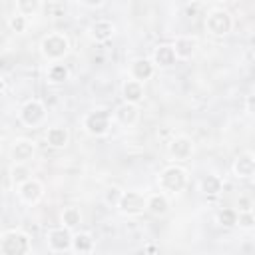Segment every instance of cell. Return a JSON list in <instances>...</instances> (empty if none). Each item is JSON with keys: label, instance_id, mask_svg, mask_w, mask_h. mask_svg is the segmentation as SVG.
<instances>
[{"label": "cell", "instance_id": "1", "mask_svg": "<svg viewBox=\"0 0 255 255\" xmlns=\"http://www.w3.org/2000/svg\"><path fill=\"white\" fill-rule=\"evenodd\" d=\"M68 52H70V40L62 32H50L40 42V54L52 64L66 58Z\"/></svg>", "mask_w": 255, "mask_h": 255}, {"label": "cell", "instance_id": "2", "mask_svg": "<svg viewBox=\"0 0 255 255\" xmlns=\"http://www.w3.org/2000/svg\"><path fill=\"white\" fill-rule=\"evenodd\" d=\"M32 239L20 229H10L0 237V255H30Z\"/></svg>", "mask_w": 255, "mask_h": 255}, {"label": "cell", "instance_id": "3", "mask_svg": "<svg viewBox=\"0 0 255 255\" xmlns=\"http://www.w3.org/2000/svg\"><path fill=\"white\" fill-rule=\"evenodd\" d=\"M112 122H114V118H112V112H110V110H106V108H96V110H92V112H88V114L84 116L82 128H84L86 133H90V135H94V137H102V135H106V133L110 131Z\"/></svg>", "mask_w": 255, "mask_h": 255}, {"label": "cell", "instance_id": "4", "mask_svg": "<svg viewBox=\"0 0 255 255\" xmlns=\"http://www.w3.org/2000/svg\"><path fill=\"white\" fill-rule=\"evenodd\" d=\"M205 30L211 36H215V38L227 36L233 30V16H231V12L221 8V6L211 8L207 12V16H205Z\"/></svg>", "mask_w": 255, "mask_h": 255}, {"label": "cell", "instance_id": "5", "mask_svg": "<svg viewBox=\"0 0 255 255\" xmlns=\"http://www.w3.org/2000/svg\"><path fill=\"white\" fill-rule=\"evenodd\" d=\"M157 183L161 187V191H167V193H181L187 185V171L179 165H167L161 169L159 177H157Z\"/></svg>", "mask_w": 255, "mask_h": 255}, {"label": "cell", "instance_id": "6", "mask_svg": "<svg viewBox=\"0 0 255 255\" xmlns=\"http://www.w3.org/2000/svg\"><path fill=\"white\" fill-rule=\"evenodd\" d=\"M145 203H147L145 193H141L137 189H128V191H122V197L118 201V209L122 215L135 217V215H141L145 211Z\"/></svg>", "mask_w": 255, "mask_h": 255}, {"label": "cell", "instance_id": "7", "mask_svg": "<svg viewBox=\"0 0 255 255\" xmlns=\"http://www.w3.org/2000/svg\"><path fill=\"white\" fill-rule=\"evenodd\" d=\"M44 120H46V106H44L40 100L32 98V100H28V102L22 104V108H20V122H22L24 126L36 128V126H40Z\"/></svg>", "mask_w": 255, "mask_h": 255}, {"label": "cell", "instance_id": "8", "mask_svg": "<svg viewBox=\"0 0 255 255\" xmlns=\"http://www.w3.org/2000/svg\"><path fill=\"white\" fill-rule=\"evenodd\" d=\"M36 155V141L30 137H18L12 141L10 145V159L12 163H22L26 165L28 161H32Z\"/></svg>", "mask_w": 255, "mask_h": 255}, {"label": "cell", "instance_id": "9", "mask_svg": "<svg viewBox=\"0 0 255 255\" xmlns=\"http://www.w3.org/2000/svg\"><path fill=\"white\" fill-rule=\"evenodd\" d=\"M195 151V143L189 135H175L167 143V153L175 161H187Z\"/></svg>", "mask_w": 255, "mask_h": 255}, {"label": "cell", "instance_id": "10", "mask_svg": "<svg viewBox=\"0 0 255 255\" xmlns=\"http://www.w3.org/2000/svg\"><path fill=\"white\" fill-rule=\"evenodd\" d=\"M72 231L66 229V227H54L48 231L46 239H48V247L54 251V253H66L72 249Z\"/></svg>", "mask_w": 255, "mask_h": 255}, {"label": "cell", "instance_id": "11", "mask_svg": "<svg viewBox=\"0 0 255 255\" xmlns=\"http://www.w3.org/2000/svg\"><path fill=\"white\" fill-rule=\"evenodd\" d=\"M16 193H18L20 201H24L28 205H34L44 197V185H42V181L38 177H30L20 187H16Z\"/></svg>", "mask_w": 255, "mask_h": 255}, {"label": "cell", "instance_id": "12", "mask_svg": "<svg viewBox=\"0 0 255 255\" xmlns=\"http://www.w3.org/2000/svg\"><path fill=\"white\" fill-rule=\"evenodd\" d=\"M231 171L237 179H251L255 175V155L251 151H243L233 159Z\"/></svg>", "mask_w": 255, "mask_h": 255}, {"label": "cell", "instance_id": "13", "mask_svg": "<svg viewBox=\"0 0 255 255\" xmlns=\"http://www.w3.org/2000/svg\"><path fill=\"white\" fill-rule=\"evenodd\" d=\"M155 74V66L151 62V58H135L129 64V78L135 82H145Z\"/></svg>", "mask_w": 255, "mask_h": 255}, {"label": "cell", "instance_id": "14", "mask_svg": "<svg viewBox=\"0 0 255 255\" xmlns=\"http://www.w3.org/2000/svg\"><path fill=\"white\" fill-rule=\"evenodd\" d=\"M88 34H90V38H92L94 42H108V40L114 38V34H116V26H114L112 20L102 18V20H96V22L90 24Z\"/></svg>", "mask_w": 255, "mask_h": 255}, {"label": "cell", "instance_id": "15", "mask_svg": "<svg viewBox=\"0 0 255 255\" xmlns=\"http://www.w3.org/2000/svg\"><path fill=\"white\" fill-rule=\"evenodd\" d=\"M143 96H145V90H143V84L141 82H135L131 78L124 80V84H122V98H124L126 104L137 106V104L143 102Z\"/></svg>", "mask_w": 255, "mask_h": 255}, {"label": "cell", "instance_id": "16", "mask_svg": "<svg viewBox=\"0 0 255 255\" xmlns=\"http://www.w3.org/2000/svg\"><path fill=\"white\" fill-rule=\"evenodd\" d=\"M112 118H114V122H118L120 126L129 128V126H133V124L137 122V118H139V110H137V106H133V104H126V102H122V104L114 110Z\"/></svg>", "mask_w": 255, "mask_h": 255}, {"label": "cell", "instance_id": "17", "mask_svg": "<svg viewBox=\"0 0 255 255\" xmlns=\"http://www.w3.org/2000/svg\"><path fill=\"white\" fill-rule=\"evenodd\" d=\"M151 62L157 68H171V66H175L177 56H175L171 44H159V46H155L153 56H151Z\"/></svg>", "mask_w": 255, "mask_h": 255}, {"label": "cell", "instance_id": "18", "mask_svg": "<svg viewBox=\"0 0 255 255\" xmlns=\"http://www.w3.org/2000/svg\"><path fill=\"white\" fill-rule=\"evenodd\" d=\"M171 48H173L177 60H187L197 50V38H193V36H177L175 42L171 44Z\"/></svg>", "mask_w": 255, "mask_h": 255}, {"label": "cell", "instance_id": "19", "mask_svg": "<svg viewBox=\"0 0 255 255\" xmlns=\"http://www.w3.org/2000/svg\"><path fill=\"white\" fill-rule=\"evenodd\" d=\"M68 141H70L68 128H64V126H52V128H48V131H46V143L50 147L62 149V147L68 145Z\"/></svg>", "mask_w": 255, "mask_h": 255}, {"label": "cell", "instance_id": "20", "mask_svg": "<svg viewBox=\"0 0 255 255\" xmlns=\"http://www.w3.org/2000/svg\"><path fill=\"white\" fill-rule=\"evenodd\" d=\"M145 211H149L155 217H163L169 211V199L163 191L159 193H151L147 195V203H145Z\"/></svg>", "mask_w": 255, "mask_h": 255}, {"label": "cell", "instance_id": "21", "mask_svg": "<svg viewBox=\"0 0 255 255\" xmlns=\"http://www.w3.org/2000/svg\"><path fill=\"white\" fill-rule=\"evenodd\" d=\"M60 221H62V227H66L70 231L76 229L82 223V211H80V207H76V205L64 207L62 209V215H60Z\"/></svg>", "mask_w": 255, "mask_h": 255}, {"label": "cell", "instance_id": "22", "mask_svg": "<svg viewBox=\"0 0 255 255\" xmlns=\"http://www.w3.org/2000/svg\"><path fill=\"white\" fill-rule=\"evenodd\" d=\"M46 78H48L50 84H64V82H68V78H70V70H68V66L62 64V62H54V64L48 66Z\"/></svg>", "mask_w": 255, "mask_h": 255}, {"label": "cell", "instance_id": "23", "mask_svg": "<svg viewBox=\"0 0 255 255\" xmlns=\"http://www.w3.org/2000/svg\"><path fill=\"white\" fill-rule=\"evenodd\" d=\"M199 189L205 193V195H217L221 189H223V181L219 175L215 173H207L199 179Z\"/></svg>", "mask_w": 255, "mask_h": 255}, {"label": "cell", "instance_id": "24", "mask_svg": "<svg viewBox=\"0 0 255 255\" xmlns=\"http://www.w3.org/2000/svg\"><path fill=\"white\" fill-rule=\"evenodd\" d=\"M72 249L78 253H92L94 249V237L88 231H80L72 235Z\"/></svg>", "mask_w": 255, "mask_h": 255}, {"label": "cell", "instance_id": "25", "mask_svg": "<svg viewBox=\"0 0 255 255\" xmlns=\"http://www.w3.org/2000/svg\"><path fill=\"white\" fill-rule=\"evenodd\" d=\"M42 10H44V4H42L40 0H18L14 12H18V14L30 18V16H36V14L42 12Z\"/></svg>", "mask_w": 255, "mask_h": 255}, {"label": "cell", "instance_id": "26", "mask_svg": "<svg viewBox=\"0 0 255 255\" xmlns=\"http://www.w3.org/2000/svg\"><path fill=\"white\" fill-rule=\"evenodd\" d=\"M32 177V173H30V169H28V165H22V163H14L12 167H10V181H12V185L14 187H20L24 181H28Z\"/></svg>", "mask_w": 255, "mask_h": 255}, {"label": "cell", "instance_id": "27", "mask_svg": "<svg viewBox=\"0 0 255 255\" xmlns=\"http://www.w3.org/2000/svg\"><path fill=\"white\" fill-rule=\"evenodd\" d=\"M217 223H219L221 227H235V223H237V209L223 207V209L217 213Z\"/></svg>", "mask_w": 255, "mask_h": 255}, {"label": "cell", "instance_id": "28", "mask_svg": "<svg viewBox=\"0 0 255 255\" xmlns=\"http://www.w3.org/2000/svg\"><path fill=\"white\" fill-rule=\"evenodd\" d=\"M8 28H10L12 32H16V34H24V32L28 30V18L22 16V14H18V12H14V14L8 18Z\"/></svg>", "mask_w": 255, "mask_h": 255}, {"label": "cell", "instance_id": "29", "mask_svg": "<svg viewBox=\"0 0 255 255\" xmlns=\"http://www.w3.org/2000/svg\"><path fill=\"white\" fill-rule=\"evenodd\" d=\"M241 229H253L255 227V215L253 211H237V223Z\"/></svg>", "mask_w": 255, "mask_h": 255}, {"label": "cell", "instance_id": "30", "mask_svg": "<svg viewBox=\"0 0 255 255\" xmlns=\"http://www.w3.org/2000/svg\"><path fill=\"white\" fill-rule=\"evenodd\" d=\"M120 197H122V189H120L118 185H110V187L104 191V201H106L108 205H116V207H118Z\"/></svg>", "mask_w": 255, "mask_h": 255}, {"label": "cell", "instance_id": "31", "mask_svg": "<svg viewBox=\"0 0 255 255\" xmlns=\"http://www.w3.org/2000/svg\"><path fill=\"white\" fill-rule=\"evenodd\" d=\"M239 211H253V209H251V201L245 199V197H241V199H239Z\"/></svg>", "mask_w": 255, "mask_h": 255}, {"label": "cell", "instance_id": "32", "mask_svg": "<svg viewBox=\"0 0 255 255\" xmlns=\"http://www.w3.org/2000/svg\"><path fill=\"white\" fill-rule=\"evenodd\" d=\"M253 102H255V96H253V94L247 96V102H245V110H247V114H253Z\"/></svg>", "mask_w": 255, "mask_h": 255}, {"label": "cell", "instance_id": "33", "mask_svg": "<svg viewBox=\"0 0 255 255\" xmlns=\"http://www.w3.org/2000/svg\"><path fill=\"white\" fill-rule=\"evenodd\" d=\"M80 4H82V6H86V8H100V6H104V2H102V0H96V2H84V0H82Z\"/></svg>", "mask_w": 255, "mask_h": 255}]
</instances>
